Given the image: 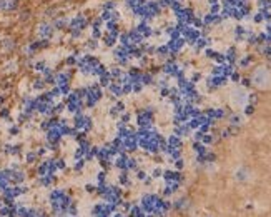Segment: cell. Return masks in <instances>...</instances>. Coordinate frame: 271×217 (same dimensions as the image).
Wrapping results in <instances>:
<instances>
[{
  "label": "cell",
  "mask_w": 271,
  "mask_h": 217,
  "mask_svg": "<svg viewBox=\"0 0 271 217\" xmlns=\"http://www.w3.org/2000/svg\"><path fill=\"white\" fill-rule=\"evenodd\" d=\"M85 189L88 190V192H93V190H95V189H93V185H92V184H86V185H85Z\"/></svg>",
  "instance_id": "f1b7e54d"
},
{
  "label": "cell",
  "mask_w": 271,
  "mask_h": 217,
  "mask_svg": "<svg viewBox=\"0 0 271 217\" xmlns=\"http://www.w3.org/2000/svg\"><path fill=\"white\" fill-rule=\"evenodd\" d=\"M53 27H55V30H65V28H68V20L67 19H55L53 20Z\"/></svg>",
  "instance_id": "ba28073f"
},
{
  "label": "cell",
  "mask_w": 271,
  "mask_h": 217,
  "mask_svg": "<svg viewBox=\"0 0 271 217\" xmlns=\"http://www.w3.org/2000/svg\"><path fill=\"white\" fill-rule=\"evenodd\" d=\"M8 132H10V135H19L20 129L17 127V125H13V127H10V130H8Z\"/></svg>",
  "instance_id": "4316f807"
},
{
  "label": "cell",
  "mask_w": 271,
  "mask_h": 217,
  "mask_svg": "<svg viewBox=\"0 0 271 217\" xmlns=\"http://www.w3.org/2000/svg\"><path fill=\"white\" fill-rule=\"evenodd\" d=\"M112 12H113V10H112ZM112 12H110V10H102L98 17L103 22H108V20H112Z\"/></svg>",
  "instance_id": "e0dca14e"
},
{
  "label": "cell",
  "mask_w": 271,
  "mask_h": 217,
  "mask_svg": "<svg viewBox=\"0 0 271 217\" xmlns=\"http://www.w3.org/2000/svg\"><path fill=\"white\" fill-rule=\"evenodd\" d=\"M138 179H145V172H141V170H140V172H138Z\"/></svg>",
  "instance_id": "f546056e"
},
{
  "label": "cell",
  "mask_w": 271,
  "mask_h": 217,
  "mask_svg": "<svg viewBox=\"0 0 271 217\" xmlns=\"http://www.w3.org/2000/svg\"><path fill=\"white\" fill-rule=\"evenodd\" d=\"M112 20H115V22H118L120 23V20H121V14H120L118 10H113L112 12Z\"/></svg>",
  "instance_id": "603a6c76"
},
{
  "label": "cell",
  "mask_w": 271,
  "mask_h": 217,
  "mask_svg": "<svg viewBox=\"0 0 271 217\" xmlns=\"http://www.w3.org/2000/svg\"><path fill=\"white\" fill-rule=\"evenodd\" d=\"M17 2H19V0H17Z\"/></svg>",
  "instance_id": "1f68e13d"
},
{
  "label": "cell",
  "mask_w": 271,
  "mask_h": 217,
  "mask_svg": "<svg viewBox=\"0 0 271 217\" xmlns=\"http://www.w3.org/2000/svg\"><path fill=\"white\" fill-rule=\"evenodd\" d=\"M105 28L106 32H120V23L115 20H108L105 22Z\"/></svg>",
  "instance_id": "8fae6325"
},
{
  "label": "cell",
  "mask_w": 271,
  "mask_h": 217,
  "mask_svg": "<svg viewBox=\"0 0 271 217\" xmlns=\"http://www.w3.org/2000/svg\"><path fill=\"white\" fill-rule=\"evenodd\" d=\"M117 7H118V2L117 0H106V2H103L102 3V10H117Z\"/></svg>",
  "instance_id": "30bf717a"
},
{
  "label": "cell",
  "mask_w": 271,
  "mask_h": 217,
  "mask_svg": "<svg viewBox=\"0 0 271 217\" xmlns=\"http://www.w3.org/2000/svg\"><path fill=\"white\" fill-rule=\"evenodd\" d=\"M85 47L88 48V50H95V48L98 47V40H95V39H90V40L85 44Z\"/></svg>",
  "instance_id": "d6986e66"
},
{
  "label": "cell",
  "mask_w": 271,
  "mask_h": 217,
  "mask_svg": "<svg viewBox=\"0 0 271 217\" xmlns=\"http://www.w3.org/2000/svg\"><path fill=\"white\" fill-rule=\"evenodd\" d=\"M68 32H70V37L75 39V40H77V39H82V35H83L82 30H68Z\"/></svg>",
  "instance_id": "44dd1931"
},
{
  "label": "cell",
  "mask_w": 271,
  "mask_h": 217,
  "mask_svg": "<svg viewBox=\"0 0 271 217\" xmlns=\"http://www.w3.org/2000/svg\"><path fill=\"white\" fill-rule=\"evenodd\" d=\"M55 84L62 87V85H70V74L68 72H60L55 75Z\"/></svg>",
  "instance_id": "8992f818"
},
{
  "label": "cell",
  "mask_w": 271,
  "mask_h": 217,
  "mask_svg": "<svg viewBox=\"0 0 271 217\" xmlns=\"http://www.w3.org/2000/svg\"><path fill=\"white\" fill-rule=\"evenodd\" d=\"M102 35H103L102 28H92V39H95V40H100V39H102Z\"/></svg>",
  "instance_id": "ffe728a7"
},
{
  "label": "cell",
  "mask_w": 271,
  "mask_h": 217,
  "mask_svg": "<svg viewBox=\"0 0 271 217\" xmlns=\"http://www.w3.org/2000/svg\"><path fill=\"white\" fill-rule=\"evenodd\" d=\"M37 34H38L40 39L52 40V37L55 35V27H53V23H50V22H42V23H38Z\"/></svg>",
  "instance_id": "7a4b0ae2"
},
{
  "label": "cell",
  "mask_w": 271,
  "mask_h": 217,
  "mask_svg": "<svg viewBox=\"0 0 271 217\" xmlns=\"http://www.w3.org/2000/svg\"><path fill=\"white\" fill-rule=\"evenodd\" d=\"M118 42L120 45H132V39H130V34H128V30L125 32H120V37H118Z\"/></svg>",
  "instance_id": "9c48e42d"
},
{
  "label": "cell",
  "mask_w": 271,
  "mask_h": 217,
  "mask_svg": "<svg viewBox=\"0 0 271 217\" xmlns=\"http://www.w3.org/2000/svg\"><path fill=\"white\" fill-rule=\"evenodd\" d=\"M5 152L10 155H19L20 154V145H5Z\"/></svg>",
  "instance_id": "9a60e30c"
},
{
  "label": "cell",
  "mask_w": 271,
  "mask_h": 217,
  "mask_svg": "<svg viewBox=\"0 0 271 217\" xmlns=\"http://www.w3.org/2000/svg\"><path fill=\"white\" fill-rule=\"evenodd\" d=\"M45 80H43V79H35V80H33V88H35V90H43V88H45Z\"/></svg>",
  "instance_id": "2e32d148"
},
{
  "label": "cell",
  "mask_w": 271,
  "mask_h": 217,
  "mask_svg": "<svg viewBox=\"0 0 271 217\" xmlns=\"http://www.w3.org/2000/svg\"><path fill=\"white\" fill-rule=\"evenodd\" d=\"M103 25H105V22L100 17H95L93 20H90V28H103Z\"/></svg>",
  "instance_id": "5bb4252c"
},
{
  "label": "cell",
  "mask_w": 271,
  "mask_h": 217,
  "mask_svg": "<svg viewBox=\"0 0 271 217\" xmlns=\"http://www.w3.org/2000/svg\"><path fill=\"white\" fill-rule=\"evenodd\" d=\"M33 68H35L37 72H42V74H43V72L47 70V64L43 60H40V62H37V64L33 65Z\"/></svg>",
  "instance_id": "ac0fdd59"
},
{
  "label": "cell",
  "mask_w": 271,
  "mask_h": 217,
  "mask_svg": "<svg viewBox=\"0 0 271 217\" xmlns=\"http://www.w3.org/2000/svg\"><path fill=\"white\" fill-rule=\"evenodd\" d=\"M135 28H137V30H138V32L143 35L145 39H148V37H152V35H153V30H152L150 23H148L146 20H140L138 23H137V27H135Z\"/></svg>",
  "instance_id": "277c9868"
},
{
  "label": "cell",
  "mask_w": 271,
  "mask_h": 217,
  "mask_svg": "<svg viewBox=\"0 0 271 217\" xmlns=\"http://www.w3.org/2000/svg\"><path fill=\"white\" fill-rule=\"evenodd\" d=\"M25 159H27V162L28 164H33L35 160H37V154H35V152H28Z\"/></svg>",
  "instance_id": "7402d4cb"
},
{
  "label": "cell",
  "mask_w": 271,
  "mask_h": 217,
  "mask_svg": "<svg viewBox=\"0 0 271 217\" xmlns=\"http://www.w3.org/2000/svg\"><path fill=\"white\" fill-rule=\"evenodd\" d=\"M86 27H90V20L86 19L85 14H77L68 20V30H82L83 32Z\"/></svg>",
  "instance_id": "6da1fadb"
},
{
  "label": "cell",
  "mask_w": 271,
  "mask_h": 217,
  "mask_svg": "<svg viewBox=\"0 0 271 217\" xmlns=\"http://www.w3.org/2000/svg\"><path fill=\"white\" fill-rule=\"evenodd\" d=\"M130 120H132V115H130V114H123V115H121V122L123 124H128Z\"/></svg>",
  "instance_id": "83f0119b"
},
{
  "label": "cell",
  "mask_w": 271,
  "mask_h": 217,
  "mask_svg": "<svg viewBox=\"0 0 271 217\" xmlns=\"http://www.w3.org/2000/svg\"><path fill=\"white\" fill-rule=\"evenodd\" d=\"M0 104H3V97L2 95H0Z\"/></svg>",
  "instance_id": "4dcf8cb0"
},
{
  "label": "cell",
  "mask_w": 271,
  "mask_h": 217,
  "mask_svg": "<svg viewBox=\"0 0 271 217\" xmlns=\"http://www.w3.org/2000/svg\"><path fill=\"white\" fill-rule=\"evenodd\" d=\"M0 117H2V119H8V117H10L8 108H2V110H0Z\"/></svg>",
  "instance_id": "484cf974"
},
{
  "label": "cell",
  "mask_w": 271,
  "mask_h": 217,
  "mask_svg": "<svg viewBox=\"0 0 271 217\" xmlns=\"http://www.w3.org/2000/svg\"><path fill=\"white\" fill-rule=\"evenodd\" d=\"M108 88H110V94H112L113 97H120V95H123V92H121V85H120V84H110V85H108Z\"/></svg>",
  "instance_id": "7c38bea8"
},
{
  "label": "cell",
  "mask_w": 271,
  "mask_h": 217,
  "mask_svg": "<svg viewBox=\"0 0 271 217\" xmlns=\"http://www.w3.org/2000/svg\"><path fill=\"white\" fill-rule=\"evenodd\" d=\"M128 34H130V39H132V44L133 45H138V44H143V40H145V37L140 34L137 28L133 27V28H130L128 30Z\"/></svg>",
  "instance_id": "52a82bcc"
},
{
  "label": "cell",
  "mask_w": 271,
  "mask_h": 217,
  "mask_svg": "<svg viewBox=\"0 0 271 217\" xmlns=\"http://www.w3.org/2000/svg\"><path fill=\"white\" fill-rule=\"evenodd\" d=\"M13 45H15V44H13L12 39H5V40H3V47L5 48H13Z\"/></svg>",
  "instance_id": "cb8c5ba5"
},
{
  "label": "cell",
  "mask_w": 271,
  "mask_h": 217,
  "mask_svg": "<svg viewBox=\"0 0 271 217\" xmlns=\"http://www.w3.org/2000/svg\"><path fill=\"white\" fill-rule=\"evenodd\" d=\"M55 165H57V169H65V160H63V159H57V160H55Z\"/></svg>",
  "instance_id": "d4e9b609"
},
{
  "label": "cell",
  "mask_w": 271,
  "mask_h": 217,
  "mask_svg": "<svg viewBox=\"0 0 271 217\" xmlns=\"http://www.w3.org/2000/svg\"><path fill=\"white\" fill-rule=\"evenodd\" d=\"M118 37H120V32H105L102 35V40H103V44L106 47H115L117 42H118Z\"/></svg>",
  "instance_id": "3957f363"
},
{
  "label": "cell",
  "mask_w": 271,
  "mask_h": 217,
  "mask_svg": "<svg viewBox=\"0 0 271 217\" xmlns=\"http://www.w3.org/2000/svg\"><path fill=\"white\" fill-rule=\"evenodd\" d=\"M19 7L17 0H0V12H13Z\"/></svg>",
  "instance_id": "5b68a950"
},
{
  "label": "cell",
  "mask_w": 271,
  "mask_h": 217,
  "mask_svg": "<svg viewBox=\"0 0 271 217\" xmlns=\"http://www.w3.org/2000/svg\"><path fill=\"white\" fill-rule=\"evenodd\" d=\"M146 0H125V5L126 8H130V10H133L135 7H138V5H143Z\"/></svg>",
  "instance_id": "4fadbf2b"
}]
</instances>
